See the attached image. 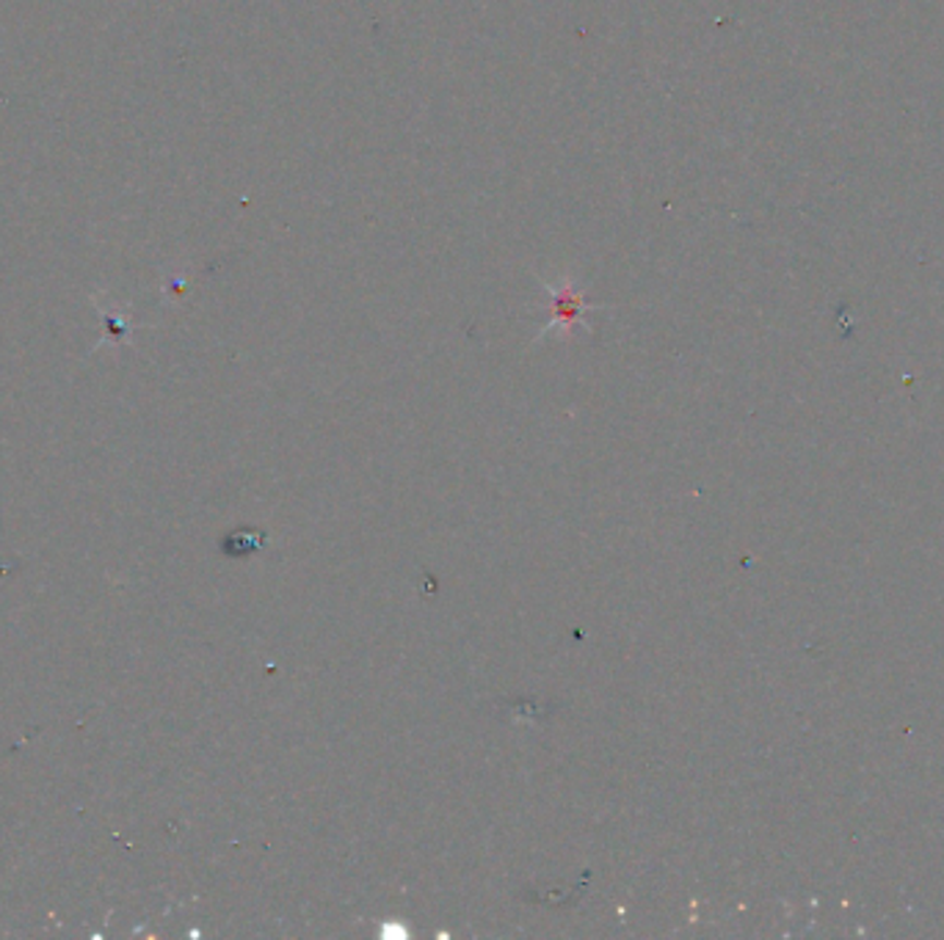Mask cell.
I'll use <instances>...</instances> for the list:
<instances>
[{"mask_svg":"<svg viewBox=\"0 0 944 940\" xmlns=\"http://www.w3.org/2000/svg\"><path fill=\"white\" fill-rule=\"evenodd\" d=\"M549 293H553V309H555V320H561L564 326H572L574 320H578L580 309H583V301H580V293L572 288V284L564 282L561 288H549Z\"/></svg>","mask_w":944,"mask_h":940,"instance_id":"obj_1","label":"cell"}]
</instances>
